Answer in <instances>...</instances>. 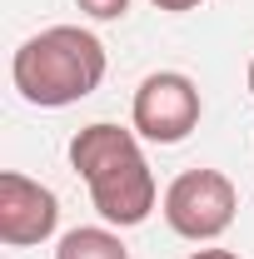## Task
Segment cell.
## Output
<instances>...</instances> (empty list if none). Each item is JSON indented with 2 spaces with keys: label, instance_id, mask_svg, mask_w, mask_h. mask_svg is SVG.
I'll use <instances>...</instances> for the list:
<instances>
[{
  "label": "cell",
  "instance_id": "1",
  "mask_svg": "<svg viewBox=\"0 0 254 259\" xmlns=\"http://www.w3.org/2000/svg\"><path fill=\"white\" fill-rule=\"evenodd\" d=\"M70 164L75 175L90 185V199H95L100 220L105 225H145L150 209H155V175L140 155V140L135 130L120 125H85L75 140H70Z\"/></svg>",
  "mask_w": 254,
  "mask_h": 259
},
{
  "label": "cell",
  "instance_id": "2",
  "mask_svg": "<svg viewBox=\"0 0 254 259\" xmlns=\"http://www.w3.org/2000/svg\"><path fill=\"white\" fill-rule=\"evenodd\" d=\"M10 80L15 90L40 105V110H65L75 100L100 90L105 80V45L80 25H50V30L30 35L15 60H10Z\"/></svg>",
  "mask_w": 254,
  "mask_h": 259
},
{
  "label": "cell",
  "instance_id": "3",
  "mask_svg": "<svg viewBox=\"0 0 254 259\" xmlns=\"http://www.w3.org/2000/svg\"><path fill=\"white\" fill-rule=\"evenodd\" d=\"M234 209H239V194L224 180L220 169H185L170 190H164V220L180 239H220L224 229L234 225Z\"/></svg>",
  "mask_w": 254,
  "mask_h": 259
},
{
  "label": "cell",
  "instance_id": "4",
  "mask_svg": "<svg viewBox=\"0 0 254 259\" xmlns=\"http://www.w3.org/2000/svg\"><path fill=\"white\" fill-rule=\"evenodd\" d=\"M135 135L155 140V145H180L194 125H199V90L190 75L180 70H155L140 80L135 105H130Z\"/></svg>",
  "mask_w": 254,
  "mask_h": 259
},
{
  "label": "cell",
  "instance_id": "5",
  "mask_svg": "<svg viewBox=\"0 0 254 259\" xmlns=\"http://www.w3.org/2000/svg\"><path fill=\"white\" fill-rule=\"evenodd\" d=\"M60 225V199L45 190L30 175H15L5 169L0 175V239L10 249H25V244H45Z\"/></svg>",
  "mask_w": 254,
  "mask_h": 259
},
{
  "label": "cell",
  "instance_id": "6",
  "mask_svg": "<svg viewBox=\"0 0 254 259\" xmlns=\"http://www.w3.org/2000/svg\"><path fill=\"white\" fill-rule=\"evenodd\" d=\"M55 259H130V249H125V239H120V234L85 225V229H70V234L60 239Z\"/></svg>",
  "mask_w": 254,
  "mask_h": 259
},
{
  "label": "cell",
  "instance_id": "7",
  "mask_svg": "<svg viewBox=\"0 0 254 259\" xmlns=\"http://www.w3.org/2000/svg\"><path fill=\"white\" fill-rule=\"evenodd\" d=\"M75 5H80L90 20H120L130 10V0H75Z\"/></svg>",
  "mask_w": 254,
  "mask_h": 259
},
{
  "label": "cell",
  "instance_id": "8",
  "mask_svg": "<svg viewBox=\"0 0 254 259\" xmlns=\"http://www.w3.org/2000/svg\"><path fill=\"white\" fill-rule=\"evenodd\" d=\"M150 5H159V10H175V15H180V10H194V5H204V0H150Z\"/></svg>",
  "mask_w": 254,
  "mask_h": 259
},
{
  "label": "cell",
  "instance_id": "9",
  "mask_svg": "<svg viewBox=\"0 0 254 259\" xmlns=\"http://www.w3.org/2000/svg\"><path fill=\"white\" fill-rule=\"evenodd\" d=\"M190 259H239V254H229V249H199V254H190Z\"/></svg>",
  "mask_w": 254,
  "mask_h": 259
},
{
  "label": "cell",
  "instance_id": "10",
  "mask_svg": "<svg viewBox=\"0 0 254 259\" xmlns=\"http://www.w3.org/2000/svg\"><path fill=\"white\" fill-rule=\"evenodd\" d=\"M249 90H254V60H249Z\"/></svg>",
  "mask_w": 254,
  "mask_h": 259
}]
</instances>
